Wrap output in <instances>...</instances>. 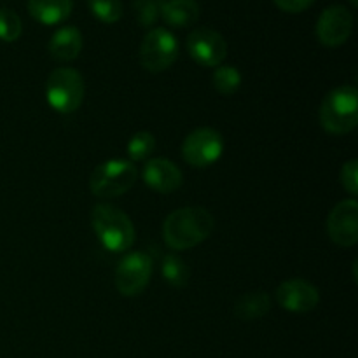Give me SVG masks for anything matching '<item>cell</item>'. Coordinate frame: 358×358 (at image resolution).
Returning <instances> with one entry per match:
<instances>
[{"instance_id": "cell-5", "label": "cell", "mask_w": 358, "mask_h": 358, "mask_svg": "<svg viewBox=\"0 0 358 358\" xmlns=\"http://www.w3.org/2000/svg\"><path fill=\"white\" fill-rule=\"evenodd\" d=\"M136 168L131 161L108 159L94 168L90 189L98 198H117L135 185Z\"/></svg>"}, {"instance_id": "cell-6", "label": "cell", "mask_w": 358, "mask_h": 358, "mask_svg": "<svg viewBox=\"0 0 358 358\" xmlns=\"http://www.w3.org/2000/svg\"><path fill=\"white\" fill-rule=\"evenodd\" d=\"M178 56V41L166 28H154L143 37L140 45V63L149 72L170 69Z\"/></svg>"}, {"instance_id": "cell-14", "label": "cell", "mask_w": 358, "mask_h": 358, "mask_svg": "<svg viewBox=\"0 0 358 358\" xmlns=\"http://www.w3.org/2000/svg\"><path fill=\"white\" fill-rule=\"evenodd\" d=\"M48 48L58 62H72L83 49V34L76 27H63L52 35Z\"/></svg>"}, {"instance_id": "cell-19", "label": "cell", "mask_w": 358, "mask_h": 358, "mask_svg": "<svg viewBox=\"0 0 358 358\" xmlns=\"http://www.w3.org/2000/svg\"><path fill=\"white\" fill-rule=\"evenodd\" d=\"M213 86L224 96H233L241 86L240 70L231 65H219L213 72Z\"/></svg>"}, {"instance_id": "cell-11", "label": "cell", "mask_w": 358, "mask_h": 358, "mask_svg": "<svg viewBox=\"0 0 358 358\" xmlns=\"http://www.w3.org/2000/svg\"><path fill=\"white\" fill-rule=\"evenodd\" d=\"M329 238L339 247H353L358 241V203L345 199L338 203L327 220Z\"/></svg>"}, {"instance_id": "cell-26", "label": "cell", "mask_w": 358, "mask_h": 358, "mask_svg": "<svg viewBox=\"0 0 358 358\" xmlns=\"http://www.w3.org/2000/svg\"><path fill=\"white\" fill-rule=\"evenodd\" d=\"M350 2H352V6H353V7H357V6H358V0H350Z\"/></svg>"}, {"instance_id": "cell-24", "label": "cell", "mask_w": 358, "mask_h": 358, "mask_svg": "<svg viewBox=\"0 0 358 358\" xmlns=\"http://www.w3.org/2000/svg\"><path fill=\"white\" fill-rule=\"evenodd\" d=\"M339 180H341L343 187L350 192L352 196H357L358 192V161L352 159L341 168L339 173Z\"/></svg>"}, {"instance_id": "cell-2", "label": "cell", "mask_w": 358, "mask_h": 358, "mask_svg": "<svg viewBox=\"0 0 358 358\" xmlns=\"http://www.w3.org/2000/svg\"><path fill=\"white\" fill-rule=\"evenodd\" d=\"M91 224L108 252L121 254L131 248L135 241V227L129 217L114 205H96L91 213Z\"/></svg>"}, {"instance_id": "cell-22", "label": "cell", "mask_w": 358, "mask_h": 358, "mask_svg": "<svg viewBox=\"0 0 358 358\" xmlns=\"http://www.w3.org/2000/svg\"><path fill=\"white\" fill-rule=\"evenodd\" d=\"M21 31H23V24H21L20 16L13 9H7V7L0 9V41H17Z\"/></svg>"}, {"instance_id": "cell-15", "label": "cell", "mask_w": 358, "mask_h": 358, "mask_svg": "<svg viewBox=\"0 0 358 358\" xmlns=\"http://www.w3.org/2000/svg\"><path fill=\"white\" fill-rule=\"evenodd\" d=\"M72 0H28V13L42 24H58L72 13Z\"/></svg>"}, {"instance_id": "cell-3", "label": "cell", "mask_w": 358, "mask_h": 358, "mask_svg": "<svg viewBox=\"0 0 358 358\" xmlns=\"http://www.w3.org/2000/svg\"><path fill=\"white\" fill-rule=\"evenodd\" d=\"M320 122L325 131L345 135L355 129L358 122V93L353 86L332 90L320 107Z\"/></svg>"}, {"instance_id": "cell-17", "label": "cell", "mask_w": 358, "mask_h": 358, "mask_svg": "<svg viewBox=\"0 0 358 358\" xmlns=\"http://www.w3.org/2000/svg\"><path fill=\"white\" fill-rule=\"evenodd\" d=\"M271 310V297L266 292H247L234 303V315L243 322H254L266 317Z\"/></svg>"}, {"instance_id": "cell-10", "label": "cell", "mask_w": 358, "mask_h": 358, "mask_svg": "<svg viewBox=\"0 0 358 358\" xmlns=\"http://www.w3.org/2000/svg\"><path fill=\"white\" fill-rule=\"evenodd\" d=\"M353 30V16L345 6H331L317 21V37L327 48H338L350 38Z\"/></svg>"}, {"instance_id": "cell-1", "label": "cell", "mask_w": 358, "mask_h": 358, "mask_svg": "<svg viewBox=\"0 0 358 358\" xmlns=\"http://www.w3.org/2000/svg\"><path fill=\"white\" fill-rule=\"evenodd\" d=\"M213 215L201 206H185L175 210L163 224L164 241L173 250L196 247L212 234Z\"/></svg>"}, {"instance_id": "cell-12", "label": "cell", "mask_w": 358, "mask_h": 358, "mask_svg": "<svg viewBox=\"0 0 358 358\" xmlns=\"http://www.w3.org/2000/svg\"><path fill=\"white\" fill-rule=\"evenodd\" d=\"M276 301L280 306L292 313H308L320 303V294L315 285L301 278L287 280L276 289Z\"/></svg>"}, {"instance_id": "cell-23", "label": "cell", "mask_w": 358, "mask_h": 358, "mask_svg": "<svg viewBox=\"0 0 358 358\" xmlns=\"http://www.w3.org/2000/svg\"><path fill=\"white\" fill-rule=\"evenodd\" d=\"M164 0H135L133 2V10L142 27L149 28L159 20L161 16V6Z\"/></svg>"}, {"instance_id": "cell-4", "label": "cell", "mask_w": 358, "mask_h": 358, "mask_svg": "<svg viewBox=\"0 0 358 358\" xmlns=\"http://www.w3.org/2000/svg\"><path fill=\"white\" fill-rule=\"evenodd\" d=\"M45 100L59 114H72L84 100V79L76 69H56L48 77Z\"/></svg>"}, {"instance_id": "cell-25", "label": "cell", "mask_w": 358, "mask_h": 358, "mask_svg": "<svg viewBox=\"0 0 358 358\" xmlns=\"http://www.w3.org/2000/svg\"><path fill=\"white\" fill-rule=\"evenodd\" d=\"M273 2H275L280 9L285 10V13L296 14L306 10L315 0H273Z\"/></svg>"}, {"instance_id": "cell-7", "label": "cell", "mask_w": 358, "mask_h": 358, "mask_svg": "<svg viewBox=\"0 0 358 358\" xmlns=\"http://www.w3.org/2000/svg\"><path fill=\"white\" fill-rule=\"evenodd\" d=\"M224 152V138L217 129L198 128L185 136L182 156L194 168H208L220 159Z\"/></svg>"}, {"instance_id": "cell-8", "label": "cell", "mask_w": 358, "mask_h": 358, "mask_svg": "<svg viewBox=\"0 0 358 358\" xmlns=\"http://www.w3.org/2000/svg\"><path fill=\"white\" fill-rule=\"evenodd\" d=\"M152 275V259L143 252L128 254L115 269V287L119 294L135 297L145 290Z\"/></svg>"}, {"instance_id": "cell-13", "label": "cell", "mask_w": 358, "mask_h": 358, "mask_svg": "<svg viewBox=\"0 0 358 358\" xmlns=\"http://www.w3.org/2000/svg\"><path fill=\"white\" fill-rule=\"evenodd\" d=\"M143 182L161 194H170L180 187L184 177L177 164L164 157H156L147 161L143 166Z\"/></svg>"}, {"instance_id": "cell-16", "label": "cell", "mask_w": 358, "mask_h": 358, "mask_svg": "<svg viewBox=\"0 0 358 358\" xmlns=\"http://www.w3.org/2000/svg\"><path fill=\"white\" fill-rule=\"evenodd\" d=\"M161 16L170 27H191L199 17V3L196 0H164Z\"/></svg>"}, {"instance_id": "cell-20", "label": "cell", "mask_w": 358, "mask_h": 358, "mask_svg": "<svg viewBox=\"0 0 358 358\" xmlns=\"http://www.w3.org/2000/svg\"><path fill=\"white\" fill-rule=\"evenodd\" d=\"M156 149V138H154L152 133L149 131H138L131 136V140L128 142V156L133 161H143L150 156Z\"/></svg>"}, {"instance_id": "cell-21", "label": "cell", "mask_w": 358, "mask_h": 358, "mask_svg": "<svg viewBox=\"0 0 358 358\" xmlns=\"http://www.w3.org/2000/svg\"><path fill=\"white\" fill-rule=\"evenodd\" d=\"M90 10L103 23H115L122 16L121 0H87Z\"/></svg>"}, {"instance_id": "cell-18", "label": "cell", "mask_w": 358, "mask_h": 358, "mask_svg": "<svg viewBox=\"0 0 358 358\" xmlns=\"http://www.w3.org/2000/svg\"><path fill=\"white\" fill-rule=\"evenodd\" d=\"M161 273H163V278L166 280L171 287H177V289H182V287L187 285L189 282V268L185 266V262L175 254L164 255L163 264H161Z\"/></svg>"}, {"instance_id": "cell-9", "label": "cell", "mask_w": 358, "mask_h": 358, "mask_svg": "<svg viewBox=\"0 0 358 358\" xmlns=\"http://www.w3.org/2000/svg\"><path fill=\"white\" fill-rule=\"evenodd\" d=\"M187 51L201 66H219L227 56L226 38L212 28H196L187 37Z\"/></svg>"}]
</instances>
